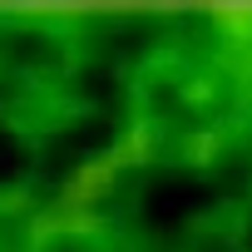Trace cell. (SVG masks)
I'll use <instances>...</instances> for the list:
<instances>
[{
  "instance_id": "1",
  "label": "cell",
  "mask_w": 252,
  "mask_h": 252,
  "mask_svg": "<svg viewBox=\"0 0 252 252\" xmlns=\"http://www.w3.org/2000/svg\"><path fill=\"white\" fill-rule=\"evenodd\" d=\"M119 178H124L119 158H114L109 149H94V154H84V158L69 163V173L60 178V188H55L50 203L64 208V213H99V203L114 193Z\"/></svg>"
},
{
  "instance_id": "2",
  "label": "cell",
  "mask_w": 252,
  "mask_h": 252,
  "mask_svg": "<svg viewBox=\"0 0 252 252\" xmlns=\"http://www.w3.org/2000/svg\"><path fill=\"white\" fill-rule=\"evenodd\" d=\"M99 232V213H64V208H40L30 218V242H74V237H89Z\"/></svg>"
},
{
  "instance_id": "3",
  "label": "cell",
  "mask_w": 252,
  "mask_h": 252,
  "mask_svg": "<svg viewBox=\"0 0 252 252\" xmlns=\"http://www.w3.org/2000/svg\"><path fill=\"white\" fill-rule=\"evenodd\" d=\"M104 149L119 158V168H139V163H149L154 149H158L154 124H149V119H129V124H119V134H114Z\"/></svg>"
},
{
  "instance_id": "4",
  "label": "cell",
  "mask_w": 252,
  "mask_h": 252,
  "mask_svg": "<svg viewBox=\"0 0 252 252\" xmlns=\"http://www.w3.org/2000/svg\"><path fill=\"white\" fill-rule=\"evenodd\" d=\"M213 154H218V139H213V134H193V139H188V158H193V163H203V158H213Z\"/></svg>"
}]
</instances>
